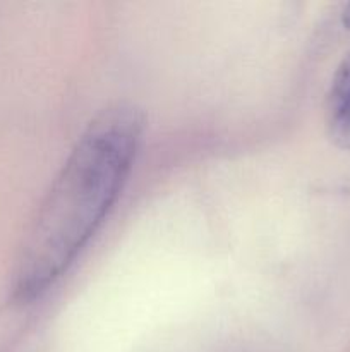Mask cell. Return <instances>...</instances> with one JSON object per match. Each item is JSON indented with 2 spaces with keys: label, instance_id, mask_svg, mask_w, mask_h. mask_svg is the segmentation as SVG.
<instances>
[{
  "label": "cell",
  "instance_id": "obj_1",
  "mask_svg": "<svg viewBox=\"0 0 350 352\" xmlns=\"http://www.w3.org/2000/svg\"><path fill=\"white\" fill-rule=\"evenodd\" d=\"M143 116L129 105L100 112L75 141L24 237L14 298H40L69 270L95 236L130 174Z\"/></svg>",
  "mask_w": 350,
  "mask_h": 352
},
{
  "label": "cell",
  "instance_id": "obj_2",
  "mask_svg": "<svg viewBox=\"0 0 350 352\" xmlns=\"http://www.w3.org/2000/svg\"><path fill=\"white\" fill-rule=\"evenodd\" d=\"M326 129L340 148L350 150V52L333 74L326 95Z\"/></svg>",
  "mask_w": 350,
  "mask_h": 352
},
{
  "label": "cell",
  "instance_id": "obj_3",
  "mask_svg": "<svg viewBox=\"0 0 350 352\" xmlns=\"http://www.w3.org/2000/svg\"><path fill=\"white\" fill-rule=\"evenodd\" d=\"M342 21H343V26H345L347 30H350V3H347L345 9H343Z\"/></svg>",
  "mask_w": 350,
  "mask_h": 352
}]
</instances>
